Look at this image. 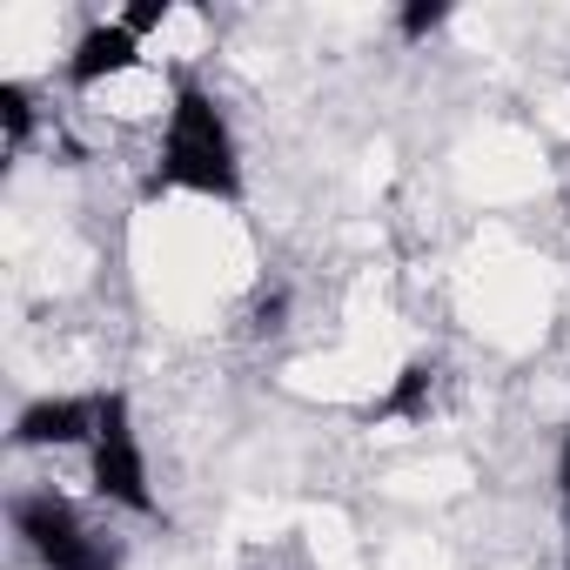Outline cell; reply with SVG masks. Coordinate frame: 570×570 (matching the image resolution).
Returning <instances> with one entry per match:
<instances>
[{
    "label": "cell",
    "mask_w": 570,
    "mask_h": 570,
    "mask_svg": "<svg viewBox=\"0 0 570 570\" xmlns=\"http://www.w3.org/2000/svg\"><path fill=\"white\" fill-rule=\"evenodd\" d=\"M155 188H175V195H202V202H235L242 195V148H235V128L222 115V101L181 75V95H175V115L155 141Z\"/></svg>",
    "instance_id": "obj_1"
},
{
    "label": "cell",
    "mask_w": 570,
    "mask_h": 570,
    "mask_svg": "<svg viewBox=\"0 0 570 570\" xmlns=\"http://www.w3.org/2000/svg\"><path fill=\"white\" fill-rule=\"evenodd\" d=\"M14 537L41 570H121V537L101 530L75 497L61 490H28L14 497Z\"/></svg>",
    "instance_id": "obj_2"
},
{
    "label": "cell",
    "mask_w": 570,
    "mask_h": 570,
    "mask_svg": "<svg viewBox=\"0 0 570 570\" xmlns=\"http://www.w3.org/2000/svg\"><path fill=\"white\" fill-rule=\"evenodd\" d=\"M88 483L101 503L115 510H135V517H155V490H148V456H141V436H135V416H128V396L121 390H101V430L88 443Z\"/></svg>",
    "instance_id": "obj_3"
},
{
    "label": "cell",
    "mask_w": 570,
    "mask_h": 570,
    "mask_svg": "<svg viewBox=\"0 0 570 570\" xmlns=\"http://www.w3.org/2000/svg\"><path fill=\"white\" fill-rule=\"evenodd\" d=\"M95 430H101V390L95 396H41L14 416V450H55V456L75 450V456H88Z\"/></svg>",
    "instance_id": "obj_4"
},
{
    "label": "cell",
    "mask_w": 570,
    "mask_h": 570,
    "mask_svg": "<svg viewBox=\"0 0 570 570\" xmlns=\"http://www.w3.org/2000/svg\"><path fill=\"white\" fill-rule=\"evenodd\" d=\"M141 61H155V55H148V48H141V41H135V35H128L115 14H108V21H95V28H88L75 48H68V61H61V81H68L75 95H101L108 81L135 75Z\"/></svg>",
    "instance_id": "obj_5"
},
{
    "label": "cell",
    "mask_w": 570,
    "mask_h": 570,
    "mask_svg": "<svg viewBox=\"0 0 570 570\" xmlns=\"http://www.w3.org/2000/svg\"><path fill=\"white\" fill-rule=\"evenodd\" d=\"M436 396H443V370H436L430 356H416V363H403L396 383L370 403V423H430Z\"/></svg>",
    "instance_id": "obj_6"
},
{
    "label": "cell",
    "mask_w": 570,
    "mask_h": 570,
    "mask_svg": "<svg viewBox=\"0 0 570 570\" xmlns=\"http://www.w3.org/2000/svg\"><path fill=\"white\" fill-rule=\"evenodd\" d=\"M35 128H41V115H35L28 81H0V135H8V155H21L35 141Z\"/></svg>",
    "instance_id": "obj_7"
},
{
    "label": "cell",
    "mask_w": 570,
    "mask_h": 570,
    "mask_svg": "<svg viewBox=\"0 0 570 570\" xmlns=\"http://www.w3.org/2000/svg\"><path fill=\"white\" fill-rule=\"evenodd\" d=\"M450 21V8H403V35L410 41H423V35H436Z\"/></svg>",
    "instance_id": "obj_8"
},
{
    "label": "cell",
    "mask_w": 570,
    "mask_h": 570,
    "mask_svg": "<svg viewBox=\"0 0 570 570\" xmlns=\"http://www.w3.org/2000/svg\"><path fill=\"white\" fill-rule=\"evenodd\" d=\"M557 490H563V517H570V443H563V463H557Z\"/></svg>",
    "instance_id": "obj_9"
}]
</instances>
